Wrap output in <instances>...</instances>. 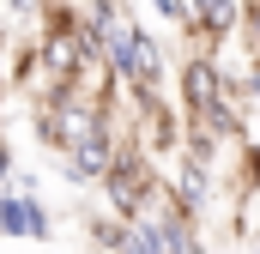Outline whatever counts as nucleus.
I'll list each match as a JSON object with an SVG mask.
<instances>
[{
    "label": "nucleus",
    "mask_w": 260,
    "mask_h": 254,
    "mask_svg": "<svg viewBox=\"0 0 260 254\" xmlns=\"http://www.w3.org/2000/svg\"><path fill=\"white\" fill-rule=\"evenodd\" d=\"M85 24L103 37V61L115 73L121 97H164V91H170L164 43L139 24L133 0H85Z\"/></svg>",
    "instance_id": "nucleus-1"
},
{
    "label": "nucleus",
    "mask_w": 260,
    "mask_h": 254,
    "mask_svg": "<svg viewBox=\"0 0 260 254\" xmlns=\"http://www.w3.org/2000/svg\"><path fill=\"white\" fill-rule=\"evenodd\" d=\"M97 194H103V206H109L115 218H139V212L157 206V194H164V170H157V157H151L139 139H121V151H115L109 176L97 182Z\"/></svg>",
    "instance_id": "nucleus-2"
},
{
    "label": "nucleus",
    "mask_w": 260,
    "mask_h": 254,
    "mask_svg": "<svg viewBox=\"0 0 260 254\" xmlns=\"http://www.w3.org/2000/svg\"><path fill=\"white\" fill-rule=\"evenodd\" d=\"M121 121L109 115L103 127H91L79 145H67V151H55V164H61V176L73 182V188H97L103 176H109V164H115V151H121Z\"/></svg>",
    "instance_id": "nucleus-3"
},
{
    "label": "nucleus",
    "mask_w": 260,
    "mask_h": 254,
    "mask_svg": "<svg viewBox=\"0 0 260 254\" xmlns=\"http://www.w3.org/2000/svg\"><path fill=\"white\" fill-rule=\"evenodd\" d=\"M164 188H170V200H176L188 218H206V212H212V200H218V188H224V176H218L212 164L188 157V151H176V157H170V170H164Z\"/></svg>",
    "instance_id": "nucleus-4"
},
{
    "label": "nucleus",
    "mask_w": 260,
    "mask_h": 254,
    "mask_svg": "<svg viewBox=\"0 0 260 254\" xmlns=\"http://www.w3.org/2000/svg\"><path fill=\"white\" fill-rule=\"evenodd\" d=\"M0 236L6 242H49L55 236V212L43 206V194L0 188Z\"/></svg>",
    "instance_id": "nucleus-5"
},
{
    "label": "nucleus",
    "mask_w": 260,
    "mask_h": 254,
    "mask_svg": "<svg viewBox=\"0 0 260 254\" xmlns=\"http://www.w3.org/2000/svg\"><path fill=\"white\" fill-rule=\"evenodd\" d=\"M121 254H164V230H157L151 212L127 218V230H121Z\"/></svg>",
    "instance_id": "nucleus-6"
},
{
    "label": "nucleus",
    "mask_w": 260,
    "mask_h": 254,
    "mask_svg": "<svg viewBox=\"0 0 260 254\" xmlns=\"http://www.w3.org/2000/svg\"><path fill=\"white\" fill-rule=\"evenodd\" d=\"M236 43H242V49H248V55L260 61V0H248V12H242V30H236Z\"/></svg>",
    "instance_id": "nucleus-7"
},
{
    "label": "nucleus",
    "mask_w": 260,
    "mask_h": 254,
    "mask_svg": "<svg viewBox=\"0 0 260 254\" xmlns=\"http://www.w3.org/2000/svg\"><path fill=\"white\" fill-rule=\"evenodd\" d=\"M12 170H18V164H12V139H6V133H0V188H6V182H12Z\"/></svg>",
    "instance_id": "nucleus-8"
},
{
    "label": "nucleus",
    "mask_w": 260,
    "mask_h": 254,
    "mask_svg": "<svg viewBox=\"0 0 260 254\" xmlns=\"http://www.w3.org/2000/svg\"><path fill=\"white\" fill-rule=\"evenodd\" d=\"M0 79H6V49H0Z\"/></svg>",
    "instance_id": "nucleus-9"
}]
</instances>
